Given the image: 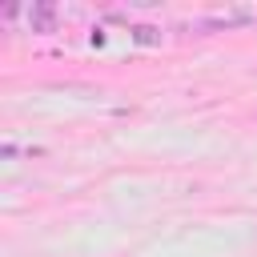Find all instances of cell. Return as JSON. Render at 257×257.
Returning a JSON list of instances; mask_svg holds the SVG:
<instances>
[{
    "instance_id": "obj_1",
    "label": "cell",
    "mask_w": 257,
    "mask_h": 257,
    "mask_svg": "<svg viewBox=\"0 0 257 257\" xmlns=\"http://www.w3.org/2000/svg\"><path fill=\"white\" fill-rule=\"evenodd\" d=\"M28 20L32 24H48L52 20V8H36V12H28Z\"/></svg>"
}]
</instances>
